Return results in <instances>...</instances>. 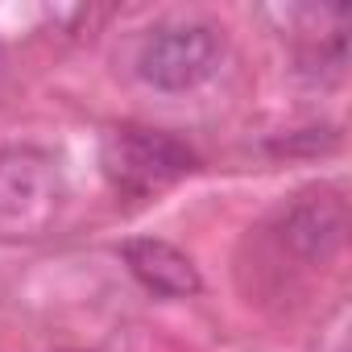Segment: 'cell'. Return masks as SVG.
Masks as SVG:
<instances>
[{
	"instance_id": "cell-6",
	"label": "cell",
	"mask_w": 352,
	"mask_h": 352,
	"mask_svg": "<svg viewBox=\"0 0 352 352\" xmlns=\"http://www.w3.org/2000/svg\"><path fill=\"white\" fill-rule=\"evenodd\" d=\"M63 352H75V348H63Z\"/></svg>"
},
{
	"instance_id": "cell-4",
	"label": "cell",
	"mask_w": 352,
	"mask_h": 352,
	"mask_svg": "<svg viewBox=\"0 0 352 352\" xmlns=\"http://www.w3.org/2000/svg\"><path fill=\"white\" fill-rule=\"evenodd\" d=\"M348 236V204L336 187H311L282 220V241L302 261H327Z\"/></svg>"
},
{
	"instance_id": "cell-5",
	"label": "cell",
	"mask_w": 352,
	"mask_h": 352,
	"mask_svg": "<svg viewBox=\"0 0 352 352\" xmlns=\"http://www.w3.org/2000/svg\"><path fill=\"white\" fill-rule=\"evenodd\" d=\"M129 274L149 290V294H162V298H191L199 294V270L195 261L183 253V249H174L170 241H157V236H133L124 241L120 249Z\"/></svg>"
},
{
	"instance_id": "cell-1",
	"label": "cell",
	"mask_w": 352,
	"mask_h": 352,
	"mask_svg": "<svg viewBox=\"0 0 352 352\" xmlns=\"http://www.w3.org/2000/svg\"><path fill=\"white\" fill-rule=\"evenodd\" d=\"M100 170L116 195L153 199L199 170V157L187 141L149 124H112L100 137Z\"/></svg>"
},
{
	"instance_id": "cell-2",
	"label": "cell",
	"mask_w": 352,
	"mask_h": 352,
	"mask_svg": "<svg viewBox=\"0 0 352 352\" xmlns=\"http://www.w3.org/2000/svg\"><path fill=\"white\" fill-rule=\"evenodd\" d=\"M224 38L216 25L179 21L157 25L137 50V75L157 91H191L220 71Z\"/></svg>"
},
{
	"instance_id": "cell-3",
	"label": "cell",
	"mask_w": 352,
	"mask_h": 352,
	"mask_svg": "<svg viewBox=\"0 0 352 352\" xmlns=\"http://www.w3.org/2000/svg\"><path fill=\"white\" fill-rule=\"evenodd\" d=\"M63 204V174L46 149L5 145L0 149V224L42 228Z\"/></svg>"
}]
</instances>
